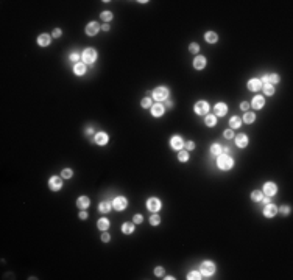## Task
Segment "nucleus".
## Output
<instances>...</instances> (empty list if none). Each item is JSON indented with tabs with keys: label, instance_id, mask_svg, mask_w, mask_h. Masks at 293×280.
Returning a JSON list of instances; mask_svg holds the SVG:
<instances>
[{
	"label": "nucleus",
	"instance_id": "obj_6",
	"mask_svg": "<svg viewBox=\"0 0 293 280\" xmlns=\"http://www.w3.org/2000/svg\"><path fill=\"white\" fill-rule=\"evenodd\" d=\"M195 112H196V115H206L207 112H209V104L206 103V101H198L196 104H195Z\"/></svg>",
	"mask_w": 293,
	"mask_h": 280
},
{
	"label": "nucleus",
	"instance_id": "obj_26",
	"mask_svg": "<svg viewBox=\"0 0 293 280\" xmlns=\"http://www.w3.org/2000/svg\"><path fill=\"white\" fill-rule=\"evenodd\" d=\"M262 89H263V92L267 93V95H273V93H274V87H273L270 83H265V84H262Z\"/></svg>",
	"mask_w": 293,
	"mask_h": 280
},
{
	"label": "nucleus",
	"instance_id": "obj_47",
	"mask_svg": "<svg viewBox=\"0 0 293 280\" xmlns=\"http://www.w3.org/2000/svg\"><path fill=\"white\" fill-rule=\"evenodd\" d=\"M248 108H249V103H246V101H243V103L240 104V109H242V111H246Z\"/></svg>",
	"mask_w": 293,
	"mask_h": 280
},
{
	"label": "nucleus",
	"instance_id": "obj_17",
	"mask_svg": "<svg viewBox=\"0 0 293 280\" xmlns=\"http://www.w3.org/2000/svg\"><path fill=\"white\" fill-rule=\"evenodd\" d=\"M263 104H265V100H263V97H260V95L254 97V100H252V103H251V106H252L254 109H260V108H263Z\"/></svg>",
	"mask_w": 293,
	"mask_h": 280
},
{
	"label": "nucleus",
	"instance_id": "obj_31",
	"mask_svg": "<svg viewBox=\"0 0 293 280\" xmlns=\"http://www.w3.org/2000/svg\"><path fill=\"white\" fill-rule=\"evenodd\" d=\"M240 123H242V122H240V118H238V117H232L231 122H229L231 128H234V129H235V128H240Z\"/></svg>",
	"mask_w": 293,
	"mask_h": 280
},
{
	"label": "nucleus",
	"instance_id": "obj_30",
	"mask_svg": "<svg viewBox=\"0 0 293 280\" xmlns=\"http://www.w3.org/2000/svg\"><path fill=\"white\" fill-rule=\"evenodd\" d=\"M210 153L214 154V156H220V153H221V146L218 145V143H214L210 146Z\"/></svg>",
	"mask_w": 293,
	"mask_h": 280
},
{
	"label": "nucleus",
	"instance_id": "obj_33",
	"mask_svg": "<svg viewBox=\"0 0 293 280\" xmlns=\"http://www.w3.org/2000/svg\"><path fill=\"white\" fill-rule=\"evenodd\" d=\"M189 280H198V278H201V272H198V271H192L189 275H187Z\"/></svg>",
	"mask_w": 293,
	"mask_h": 280
},
{
	"label": "nucleus",
	"instance_id": "obj_10",
	"mask_svg": "<svg viewBox=\"0 0 293 280\" xmlns=\"http://www.w3.org/2000/svg\"><path fill=\"white\" fill-rule=\"evenodd\" d=\"M248 89L252 90V92L260 90V89H262V81H260V79H257V78L249 79V81H248Z\"/></svg>",
	"mask_w": 293,
	"mask_h": 280
},
{
	"label": "nucleus",
	"instance_id": "obj_24",
	"mask_svg": "<svg viewBox=\"0 0 293 280\" xmlns=\"http://www.w3.org/2000/svg\"><path fill=\"white\" fill-rule=\"evenodd\" d=\"M251 199L252 201H256V202H260L262 199H263V195H262V192H259V190H254L251 193Z\"/></svg>",
	"mask_w": 293,
	"mask_h": 280
},
{
	"label": "nucleus",
	"instance_id": "obj_21",
	"mask_svg": "<svg viewBox=\"0 0 293 280\" xmlns=\"http://www.w3.org/2000/svg\"><path fill=\"white\" fill-rule=\"evenodd\" d=\"M95 142L98 145H106V142H108V136H106V132H98V134L95 136Z\"/></svg>",
	"mask_w": 293,
	"mask_h": 280
},
{
	"label": "nucleus",
	"instance_id": "obj_49",
	"mask_svg": "<svg viewBox=\"0 0 293 280\" xmlns=\"http://www.w3.org/2000/svg\"><path fill=\"white\" fill-rule=\"evenodd\" d=\"M70 59H72V61H78V59H79V55H76V53H72V55H70Z\"/></svg>",
	"mask_w": 293,
	"mask_h": 280
},
{
	"label": "nucleus",
	"instance_id": "obj_28",
	"mask_svg": "<svg viewBox=\"0 0 293 280\" xmlns=\"http://www.w3.org/2000/svg\"><path fill=\"white\" fill-rule=\"evenodd\" d=\"M254 120H256V115L252 114V112H246V114L243 115V122H245V123H252Z\"/></svg>",
	"mask_w": 293,
	"mask_h": 280
},
{
	"label": "nucleus",
	"instance_id": "obj_46",
	"mask_svg": "<svg viewBox=\"0 0 293 280\" xmlns=\"http://www.w3.org/2000/svg\"><path fill=\"white\" fill-rule=\"evenodd\" d=\"M154 274H156V275H162V274H164V269L161 268V266H157V268L154 269Z\"/></svg>",
	"mask_w": 293,
	"mask_h": 280
},
{
	"label": "nucleus",
	"instance_id": "obj_40",
	"mask_svg": "<svg viewBox=\"0 0 293 280\" xmlns=\"http://www.w3.org/2000/svg\"><path fill=\"white\" fill-rule=\"evenodd\" d=\"M189 50H190V53H198L199 45H198V44H190V45H189Z\"/></svg>",
	"mask_w": 293,
	"mask_h": 280
},
{
	"label": "nucleus",
	"instance_id": "obj_7",
	"mask_svg": "<svg viewBox=\"0 0 293 280\" xmlns=\"http://www.w3.org/2000/svg\"><path fill=\"white\" fill-rule=\"evenodd\" d=\"M126 206H128V202H126V199L123 198V196H117L115 199H114V202H112V207L115 209V210H123V209H126Z\"/></svg>",
	"mask_w": 293,
	"mask_h": 280
},
{
	"label": "nucleus",
	"instance_id": "obj_3",
	"mask_svg": "<svg viewBox=\"0 0 293 280\" xmlns=\"http://www.w3.org/2000/svg\"><path fill=\"white\" fill-rule=\"evenodd\" d=\"M167 95H168V90H167L165 87H156V89L153 90V98H154V100H157V101L165 100V98H167Z\"/></svg>",
	"mask_w": 293,
	"mask_h": 280
},
{
	"label": "nucleus",
	"instance_id": "obj_19",
	"mask_svg": "<svg viewBox=\"0 0 293 280\" xmlns=\"http://www.w3.org/2000/svg\"><path fill=\"white\" fill-rule=\"evenodd\" d=\"M89 198L87 196H79L78 198V201H76V206L79 207V209H86V207H89Z\"/></svg>",
	"mask_w": 293,
	"mask_h": 280
},
{
	"label": "nucleus",
	"instance_id": "obj_13",
	"mask_svg": "<svg viewBox=\"0 0 293 280\" xmlns=\"http://www.w3.org/2000/svg\"><path fill=\"white\" fill-rule=\"evenodd\" d=\"M276 212H277V207L273 206V204H267L263 209V215L267 216V218H273L276 215Z\"/></svg>",
	"mask_w": 293,
	"mask_h": 280
},
{
	"label": "nucleus",
	"instance_id": "obj_16",
	"mask_svg": "<svg viewBox=\"0 0 293 280\" xmlns=\"http://www.w3.org/2000/svg\"><path fill=\"white\" fill-rule=\"evenodd\" d=\"M204 65H206V58H204V56H196V58L193 59V67H195V69L201 70Z\"/></svg>",
	"mask_w": 293,
	"mask_h": 280
},
{
	"label": "nucleus",
	"instance_id": "obj_1",
	"mask_svg": "<svg viewBox=\"0 0 293 280\" xmlns=\"http://www.w3.org/2000/svg\"><path fill=\"white\" fill-rule=\"evenodd\" d=\"M217 165L220 170H231L234 162H232V159L229 156H218L217 159Z\"/></svg>",
	"mask_w": 293,
	"mask_h": 280
},
{
	"label": "nucleus",
	"instance_id": "obj_29",
	"mask_svg": "<svg viewBox=\"0 0 293 280\" xmlns=\"http://www.w3.org/2000/svg\"><path fill=\"white\" fill-rule=\"evenodd\" d=\"M98 210H100L101 213H108V212L111 210V204H109V202H100Z\"/></svg>",
	"mask_w": 293,
	"mask_h": 280
},
{
	"label": "nucleus",
	"instance_id": "obj_20",
	"mask_svg": "<svg viewBox=\"0 0 293 280\" xmlns=\"http://www.w3.org/2000/svg\"><path fill=\"white\" fill-rule=\"evenodd\" d=\"M37 44L41 45V47H47L50 44V36L48 34H41L37 37Z\"/></svg>",
	"mask_w": 293,
	"mask_h": 280
},
{
	"label": "nucleus",
	"instance_id": "obj_27",
	"mask_svg": "<svg viewBox=\"0 0 293 280\" xmlns=\"http://www.w3.org/2000/svg\"><path fill=\"white\" fill-rule=\"evenodd\" d=\"M109 227V221L106 220V218H101V220H98V229H101V230H106Z\"/></svg>",
	"mask_w": 293,
	"mask_h": 280
},
{
	"label": "nucleus",
	"instance_id": "obj_12",
	"mask_svg": "<svg viewBox=\"0 0 293 280\" xmlns=\"http://www.w3.org/2000/svg\"><path fill=\"white\" fill-rule=\"evenodd\" d=\"M276 184H273V182H267L263 185V193L267 195V196H273V195H276Z\"/></svg>",
	"mask_w": 293,
	"mask_h": 280
},
{
	"label": "nucleus",
	"instance_id": "obj_43",
	"mask_svg": "<svg viewBox=\"0 0 293 280\" xmlns=\"http://www.w3.org/2000/svg\"><path fill=\"white\" fill-rule=\"evenodd\" d=\"M185 148H187L189 151H192V150L195 148V143H193V142H185Z\"/></svg>",
	"mask_w": 293,
	"mask_h": 280
},
{
	"label": "nucleus",
	"instance_id": "obj_32",
	"mask_svg": "<svg viewBox=\"0 0 293 280\" xmlns=\"http://www.w3.org/2000/svg\"><path fill=\"white\" fill-rule=\"evenodd\" d=\"M204 122H206V125H207V126H214V125H215V122H217V120H215V115H207Z\"/></svg>",
	"mask_w": 293,
	"mask_h": 280
},
{
	"label": "nucleus",
	"instance_id": "obj_39",
	"mask_svg": "<svg viewBox=\"0 0 293 280\" xmlns=\"http://www.w3.org/2000/svg\"><path fill=\"white\" fill-rule=\"evenodd\" d=\"M279 81V76L276 75V73H273V75H268V83L271 84V83H277Z\"/></svg>",
	"mask_w": 293,
	"mask_h": 280
},
{
	"label": "nucleus",
	"instance_id": "obj_18",
	"mask_svg": "<svg viewBox=\"0 0 293 280\" xmlns=\"http://www.w3.org/2000/svg\"><path fill=\"white\" fill-rule=\"evenodd\" d=\"M151 114L154 115V117H161L162 114H164V106L162 104H154L153 108H151Z\"/></svg>",
	"mask_w": 293,
	"mask_h": 280
},
{
	"label": "nucleus",
	"instance_id": "obj_5",
	"mask_svg": "<svg viewBox=\"0 0 293 280\" xmlns=\"http://www.w3.org/2000/svg\"><path fill=\"white\" fill-rule=\"evenodd\" d=\"M214 271H215L214 263H212V261H204L201 264V271H199V272H201L203 275H206V277H209V275L214 274Z\"/></svg>",
	"mask_w": 293,
	"mask_h": 280
},
{
	"label": "nucleus",
	"instance_id": "obj_48",
	"mask_svg": "<svg viewBox=\"0 0 293 280\" xmlns=\"http://www.w3.org/2000/svg\"><path fill=\"white\" fill-rule=\"evenodd\" d=\"M59 36H61V30L55 28V30H53V37H59Z\"/></svg>",
	"mask_w": 293,
	"mask_h": 280
},
{
	"label": "nucleus",
	"instance_id": "obj_25",
	"mask_svg": "<svg viewBox=\"0 0 293 280\" xmlns=\"http://www.w3.org/2000/svg\"><path fill=\"white\" fill-rule=\"evenodd\" d=\"M206 41L209 42V44H215L217 42V34L214 33V31H209V33H206Z\"/></svg>",
	"mask_w": 293,
	"mask_h": 280
},
{
	"label": "nucleus",
	"instance_id": "obj_50",
	"mask_svg": "<svg viewBox=\"0 0 293 280\" xmlns=\"http://www.w3.org/2000/svg\"><path fill=\"white\" fill-rule=\"evenodd\" d=\"M79 218H81V220H86V218H87V213H86V212H81V213H79Z\"/></svg>",
	"mask_w": 293,
	"mask_h": 280
},
{
	"label": "nucleus",
	"instance_id": "obj_4",
	"mask_svg": "<svg viewBox=\"0 0 293 280\" xmlns=\"http://www.w3.org/2000/svg\"><path fill=\"white\" fill-rule=\"evenodd\" d=\"M161 207H162L161 201L156 199V198H150L148 201H146V209H148L150 212H159V210H161Z\"/></svg>",
	"mask_w": 293,
	"mask_h": 280
},
{
	"label": "nucleus",
	"instance_id": "obj_22",
	"mask_svg": "<svg viewBox=\"0 0 293 280\" xmlns=\"http://www.w3.org/2000/svg\"><path fill=\"white\" fill-rule=\"evenodd\" d=\"M73 72H75V75H84V72H86L84 64L76 62V64H75V67H73Z\"/></svg>",
	"mask_w": 293,
	"mask_h": 280
},
{
	"label": "nucleus",
	"instance_id": "obj_15",
	"mask_svg": "<svg viewBox=\"0 0 293 280\" xmlns=\"http://www.w3.org/2000/svg\"><path fill=\"white\" fill-rule=\"evenodd\" d=\"M235 143H237L238 148H245V146L248 145V137H246L245 134H238V136L235 137Z\"/></svg>",
	"mask_w": 293,
	"mask_h": 280
},
{
	"label": "nucleus",
	"instance_id": "obj_2",
	"mask_svg": "<svg viewBox=\"0 0 293 280\" xmlns=\"http://www.w3.org/2000/svg\"><path fill=\"white\" fill-rule=\"evenodd\" d=\"M97 59V51L94 48H86L83 53V61L84 64H94Z\"/></svg>",
	"mask_w": 293,
	"mask_h": 280
},
{
	"label": "nucleus",
	"instance_id": "obj_11",
	"mask_svg": "<svg viewBox=\"0 0 293 280\" xmlns=\"http://www.w3.org/2000/svg\"><path fill=\"white\" fill-rule=\"evenodd\" d=\"M170 145H171L173 150H181L182 145H184V140H182L179 136H175V137L170 139Z\"/></svg>",
	"mask_w": 293,
	"mask_h": 280
},
{
	"label": "nucleus",
	"instance_id": "obj_37",
	"mask_svg": "<svg viewBox=\"0 0 293 280\" xmlns=\"http://www.w3.org/2000/svg\"><path fill=\"white\" fill-rule=\"evenodd\" d=\"M101 19H103V20H106V22H108V20H111V19H112V12H109V11H104V12H101Z\"/></svg>",
	"mask_w": 293,
	"mask_h": 280
},
{
	"label": "nucleus",
	"instance_id": "obj_23",
	"mask_svg": "<svg viewBox=\"0 0 293 280\" xmlns=\"http://www.w3.org/2000/svg\"><path fill=\"white\" fill-rule=\"evenodd\" d=\"M122 232H123V233H132V232H134V224L125 223V224L122 226Z\"/></svg>",
	"mask_w": 293,
	"mask_h": 280
},
{
	"label": "nucleus",
	"instance_id": "obj_36",
	"mask_svg": "<svg viewBox=\"0 0 293 280\" xmlns=\"http://www.w3.org/2000/svg\"><path fill=\"white\" fill-rule=\"evenodd\" d=\"M159 223H161V218H159V215H153V216L150 218V224H151V226H157Z\"/></svg>",
	"mask_w": 293,
	"mask_h": 280
},
{
	"label": "nucleus",
	"instance_id": "obj_45",
	"mask_svg": "<svg viewBox=\"0 0 293 280\" xmlns=\"http://www.w3.org/2000/svg\"><path fill=\"white\" fill-rule=\"evenodd\" d=\"M142 221H143L142 215H134V223H136V224H140Z\"/></svg>",
	"mask_w": 293,
	"mask_h": 280
},
{
	"label": "nucleus",
	"instance_id": "obj_41",
	"mask_svg": "<svg viewBox=\"0 0 293 280\" xmlns=\"http://www.w3.org/2000/svg\"><path fill=\"white\" fill-rule=\"evenodd\" d=\"M226 139H232L234 137V131L232 129H228V131H224V134H223Z\"/></svg>",
	"mask_w": 293,
	"mask_h": 280
},
{
	"label": "nucleus",
	"instance_id": "obj_44",
	"mask_svg": "<svg viewBox=\"0 0 293 280\" xmlns=\"http://www.w3.org/2000/svg\"><path fill=\"white\" fill-rule=\"evenodd\" d=\"M281 212L284 213V215H288V213H290V207H288V206H282V207H281Z\"/></svg>",
	"mask_w": 293,
	"mask_h": 280
},
{
	"label": "nucleus",
	"instance_id": "obj_35",
	"mask_svg": "<svg viewBox=\"0 0 293 280\" xmlns=\"http://www.w3.org/2000/svg\"><path fill=\"white\" fill-rule=\"evenodd\" d=\"M72 170H69V168H64L62 170V173H61V178H65V179H69V178H72Z\"/></svg>",
	"mask_w": 293,
	"mask_h": 280
},
{
	"label": "nucleus",
	"instance_id": "obj_8",
	"mask_svg": "<svg viewBox=\"0 0 293 280\" xmlns=\"http://www.w3.org/2000/svg\"><path fill=\"white\" fill-rule=\"evenodd\" d=\"M48 185H50V188H51L53 192H58L61 187H62V181H61V178H58V176H53V178H50Z\"/></svg>",
	"mask_w": 293,
	"mask_h": 280
},
{
	"label": "nucleus",
	"instance_id": "obj_14",
	"mask_svg": "<svg viewBox=\"0 0 293 280\" xmlns=\"http://www.w3.org/2000/svg\"><path fill=\"white\" fill-rule=\"evenodd\" d=\"M98 30H100V26H98L97 22H90V23H87V26H86V33H87V36H95Z\"/></svg>",
	"mask_w": 293,
	"mask_h": 280
},
{
	"label": "nucleus",
	"instance_id": "obj_34",
	"mask_svg": "<svg viewBox=\"0 0 293 280\" xmlns=\"http://www.w3.org/2000/svg\"><path fill=\"white\" fill-rule=\"evenodd\" d=\"M178 159L181 162H187L189 161V153H185V151H181L179 154H178Z\"/></svg>",
	"mask_w": 293,
	"mask_h": 280
},
{
	"label": "nucleus",
	"instance_id": "obj_42",
	"mask_svg": "<svg viewBox=\"0 0 293 280\" xmlns=\"http://www.w3.org/2000/svg\"><path fill=\"white\" fill-rule=\"evenodd\" d=\"M101 240H103V241H104V243H108V241H109V240H111V237H109V233H106V232H103V233H101Z\"/></svg>",
	"mask_w": 293,
	"mask_h": 280
},
{
	"label": "nucleus",
	"instance_id": "obj_38",
	"mask_svg": "<svg viewBox=\"0 0 293 280\" xmlns=\"http://www.w3.org/2000/svg\"><path fill=\"white\" fill-rule=\"evenodd\" d=\"M140 104H142V108H150V106H151V98H148V97L143 98Z\"/></svg>",
	"mask_w": 293,
	"mask_h": 280
},
{
	"label": "nucleus",
	"instance_id": "obj_51",
	"mask_svg": "<svg viewBox=\"0 0 293 280\" xmlns=\"http://www.w3.org/2000/svg\"><path fill=\"white\" fill-rule=\"evenodd\" d=\"M101 28H103L104 31H109V25H108V23H106V25H103V26H101Z\"/></svg>",
	"mask_w": 293,
	"mask_h": 280
},
{
	"label": "nucleus",
	"instance_id": "obj_9",
	"mask_svg": "<svg viewBox=\"0 0 293 280\" xmlns=\"http://www.w3.org/2000/svg\"><path fill=\"white\" fill-rule=\"evenodd\" d=\"M226 112H228V106H226L224 103H217V104H215V108H214V114H215V115L223 117Z\"/></svg>",
	"mask_w": 293,
	"mask_h": 280
}]
</instances>
